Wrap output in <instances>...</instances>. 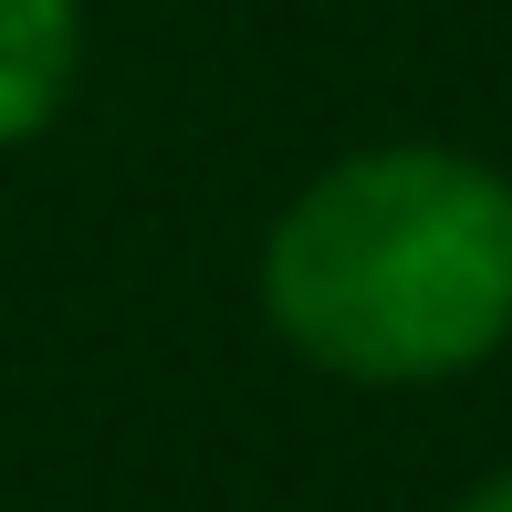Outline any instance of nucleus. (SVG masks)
Segmentation results:
<instances>
[{
	"label": "nucleus",
	"mask_w": 512,
	"mask_h": 512,
	"mask_svg": "<svg viewBox=\"0 0 512 512\" xmlns=\"http://www.w3.org/2000/svg\"><path fill=\"white\" fill-rule=\"evenodd\" d=\"M262 304L335 377H460L512 335V178L460 147L345 157L272 220Z\"/></svg>",
	"instance_id": "1"
},
{
	"label": "nucleus",
	"mask_w": 512,
	"mask_h": 512,
	"mask_svg": "<svg viewBox=\"0 0 512 512\" xmlns=\"http://www.w3.org/2000/svg\"><path fill=\"white\" fill-rule=\"evenodd\" d=\"M74 0H0V136L53 126L63 84H74Z\"/></svg>",
	"instance_id": "2"
},
{
	"label": "nucleus",
	"mask_w": 512,
	"mask_h": 512,
	"mask_svg": "<svg viewBox=\"0 0 512 512\" xmlns=\"http://www.w3.org/2000/svg\"><path fill=\"white\" fill-rule=\"evenodd\" d=\"M460 512H512V471H492V481H481V492L460 502Z\"/></svg>",
	"instance_id": "3"
}]
</instances>
